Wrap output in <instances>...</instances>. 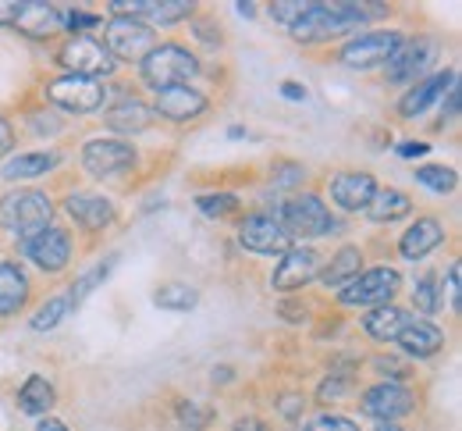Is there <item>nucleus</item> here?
<instances>
[{
	"label": "nucleus",
	"instance_id": "nucleus-51",
	"mask_svg": "<svg viewBox=\"0 0 462 431\" xmlns=\"http://www.w3.org/2000/svg\"><path fill=\"white\" fill-rule=\"evenodd\" d=\"M282 317H289L291 324L306 321V307H291V304H282Z\"/></svg>",
	"mask_w": 462,
	"mask_h": 431
},
{
	"label": "nucleus",
	"instance_id": "nucleus-31",
	"mask_svg": "<svg viewBox=\"0 0 462 431\" xmlns=\"http://www.w3.org/2000/svg\"><path fill=\"white\" fill-rule=\"evenodd\" d=\"M153 304L161 310H192L199 304V293L192 286H181V282H171V286H161Z\"/></svg>",
	"mask_w": 462,
	"mask_h": 431
},
{
	"label": "nucleus",
	"instance_id": "nucleus-5",
	"mask_svg": "<svg viewBox=\"0 0 462 431\" xmlns=\"http://www.w3.org/2000/svg\"><path fill=\"white\" fill-rule=\"evenodd\" d=\"M399 286H402V278L395 267H370V271H359L348 286H342L338 300L346 307H384V304H392Z\"/></svg>",
	"mask_w": 462,
	"mask_h": 431
},
{
	"label": "nucleus",
	"instance_id": "nucleus-7",
	"mask_svg": "<svg viewBox=\"0 0 462 431\" xmlns=\"http://www.w3.org/2000/svg\"><path fill=\"white\" fill-rule=\"evenodd\" d=\"M104 47L111 51V58L121 61H143L153 47H157V36L146 22H135V18H125L115 14L107 22V36H104Z\"/></svg>",
	"mask_w": 462,
	"mask_h": 431
},
{
	"label": "nucleus",
	"instance_id": "nucleus-28",
	"mask_svg": "<svg viewBox=\"0 0 462 431\" xmlns=\"http://www.w3.org/2000/svg\"><path fill=\"white\" fill-rule=\"evenodd\" d=\"M409 211H412V203H409V196H405L402 189H377L370 207H366L370 221H377V225H392V221L405 218Z\"/></svg>",
	"mask_w": 462,
	"mask_h": 431
},
{
	"label": "nucleus",
	"instance_id": "nucleus-15",
	"mask_svg": "<svg viewBox=\"0 0 462 431\" xmlns=\"http://www.w3.org/2000/svg\"><path fill=\"white\" fill-rule=\"evenodd\" d=\"M115 14L135 18V22H157V25H174L192 14V0H111Z\"/></svg>",
	"mask_w": 462,
	"mask_h": 431
},
{
	"label": "nucleus",
	"instance_id": "nucleus-43",
	"mask_svg": "<svg viewBox=\"0 0 462 431\" xmlns=\"http://www.w3.org/2000/svg\"><path fill=\"white\" fill-rule=\"evenodd\" d=\"M459 278H462V267H459V260L448 267V300H452V307L459 310V304H462V286H459Z\"/></svg>",
	"mask_w": 462,
	"mask_h": 431
},
{
	"label": "nucleus",
	"instance_id": "nucleus-53",
	"mask_svg": "<svg viewBox=\"0 0 462 431\" xmlns=\"http://www.w3.org/2000/svg\"><path fill=\"white\" fill-rule=\"evenodd\" d=\"M214 381H231V368H214Z\"/></svg>",
	"mask_w": 462,
	"mask_h": 431
},
{
	"label": "nucleus",
	"instance_id": "nucleus-40",
	"mask_svg": "<svg viewBox=\"0 0 462 431\" xmlns=\"http://www.w3.org/2000/svg\"><path fill=\"white\" fill-rule=\"evenodd\" d=\"M302 179V164H291V161H278L274 164V185H282V189H289Z\"/></svg>",
	"mask_w": 462,
	"mask_h": 431
},
{
	"label": "nucleus",
	"instance_id": "nucleus-47",
	"mask_svg": "<svg viewBox=\"0 0 462 431\" xmlns=\"http://www.w3.org/2000/svg\"><path fill=\"white\" fill-rule=\"evenodd\" d=\"M231 431H267V425H263L260 417H238Z\"/></svg>",
	"mask_w": 462,
	"mask_h": 431
},
{
	"label": "nucleus",
	"instance_id": "nucleus-38",
	"mask_svg": "<svg viewBox=\"0 0 462 431\" xmlns=\"http://www.w3.org/2000/svg\"><path fill=\"white\" fill-rule=\"evenodd\" d=\"M310 4H313V0H274V4H271V18L291 29V25L310 11Z\"/></svg>",
	"mask_w": 462,
	"mask_h": 431
},
{
	"label": "nucleus",
	"instance_id": "nucleus-37",
	"mask_svg": "<svg viewBox=\"0 0 462 431\" xmlns=\"http://www.w3.org/2000/svg\"><path fill=\"white\" fill-rule=\"evenodd\" d=\"M412 307L420 310V314H434V310L441 307V293H438V278H434V275H423V278L416 282Z\"/></svg>",
	"mask_w": 462,
	"mask_h": 431
},
{
	"label": "nucleus",
	"instance_id": "nucleus-46",
	"mask_svg": "<svg viewBox=\"0 0 462 431\" xmlns=\"http://www.w3.org/2000/svg\"><path fill=\"white\" fill-rule=\"evenodd\" d=\"M14 146V132H11V125L0 118V161L7 157V150Z\"/></svg>",
	"mask_w": 462,
	"mask_h": 431
},
{
	"label": "nucleus",
	"instance_id": "nucleus-24",
	"mask_svg": "<svg viewBox=\"0 0 462 431\" xmlns=\"http://www.w3.org/2000/svg\"><path fill=\"white\" fill-rule=\"evenodd\" d=\"M29 300V278L18 264L0 260V317H11Z\"/></svg>",
	"mask_w": 462,
	"mask_h": 431
},
{
	"label": "nucleus",
	"instance_id": "nucleus-29",
	"mask_svg": "<svg viewBox=\"0 0 462 431\" xmlns=\"http://www.w3.org/2000/svg\"><path fill=\"white\" fill-rule=\"evenodd\" d=\"M359 264H363L359 247H342L335 253V260H331L317 278H320L324 286H331V289H342V286H348V282L359 275Z\"/></svg>",
	"mask_w": 462,
	"mask_h": 431
},
{
	"label": "nucleus",
	"instance_id": "nucleus-27",
	"mask_svg": "<svg viewBox=\"0 0 462 431\" xmlns=\"http://www.w3.org/2000/svg\"><path fill=\"white\" fill-rule=\"evenodd\" d=\"M153 122V111L143 104V100H135V97H125L121 104H115L111 111H107V125L115 128V132H143V128H150Z\"/></svg>",
	"mask_w": 462,
	"mask_h": 431
},
{
	"label": "nucleus",
	"instance_id": "nucleus-18",
	"mask_svg": "<svg viewBox=\"0 0 462 431\" xmlns=\"http://www.w3.org/2000/svg\"><path fill=\"white\" fill-rule=\"evenodd\" d=\"M161 118L168 122H192L207 111V97L192 86H171V89H157V108Z\"/></svg>",
	"mask_w": 462,
	"mask_h": 431
},
{
	"label": "nucleus",
	"instance_id": "nucleus-19",
	"mask_svg": "<svg viewBox=\"0 0 462 431\" xmlns=\"http://www.w3.org/2000/svg\"><path fill=\"white\" fill-rule=\"evenodd\" d=\"M374 192H377V183L366 172H346V175H335V183H331V200L342 211H366Z\"/></svg>",
	"mask_w": 462,
	"mask_h": 431
},
{
	"label": "nucleus",
	"instance_id": "nucleus-3",
	"mask_svg": "<svg viewBox=\"0 0 462 431\" xmlns=\"http://www.w3.org/2000/svg\"><path fill=\"white\" fill-rule=\"evenodd\" d=\"M282 229L289 232V239H324L331 232H338V221L335 214L324 207L320 196L313 192H302V196H291L289 203L282 207Z\"/></svg>",
	"mask_w": 462,
	"mask_h": 431
},
{
	"label": "nucleus",
	"instance_id": "nucleus-16",
	"mask_svg": "<svg viewBox=\"0 0 462 431\" xmlns=\"http://www.w3.org/2000/svg\"><path fill=\"white\" fill-rule=\"evenodd\" d=\"M18 33H25L29 40H47L60 33V11L47 0H18L14 7V22H11Z\"/></svg>",
	"mask_w": 462,
	"mask_h": 431
},
{
	"label": "nucleus",
	"instance_id": "nucleus-49",
	"mask_svg": "<svg viewBox=\"0 0 462 431\" xmlns=\"http://www.w3.org/2000/svg\"><path fill=\"white\" fill-rule=\"evenodd\" d=\"M14 7H18V0H0V25L14 22Z\"/></svg>",
	"mask_w": 462,
	"mask_h": 431
},
{
	"label": "nucleus",
	"instance_id": "nucleus-6",
	"mask_svg": "<svg viewBox=\"0 0 462 431\" xmlns=\"http://www.w3.org/2000/svg\"><path fill=\"white\" fill-rule=\"evenodd\" d=\"M58 61L68 68V75H79V79H100V75H111L115 71V58L111 51L97 40V36H71L64 47H60Z\"/></svg>",
	"mask_w": 462,
	"mask_h": 431
},
{
	"label": "nucleus",
	"instance_id": "nucleus-22",
	"mask_svg": "<svg viewBox=\"0 0 462 431\" xmlns=\"http://www.w3.org/2000/svg\"><path fill=\"white\" fill-rule=\"evenodd\" d=\"M441 243H445L441 221H434V218H416V221L405 229L402 239H399V249H402L405 260H423L430 249H438Z\"/></svg>",
	"mask_w": 462,
	"mask_h": 431
},
{
	"label": "nucleus",
	"instance_id": "nucleus-26",
	"mask_svg": "<svg viewBox=\"0 0 462 431\" xmlns=\"http://www.w3.org/2000/svg\"><path fill=\"white\" fill-rule=\"evenodd\" d=\"M54 399H58V392H54V385H51L43 374H29L25 385L18 389V407H22V414H29V417H43V414L54 407Z\"/></svg>",
	"mask_w": 462,
	"mask_h": 431
},
{
	"label": "nucleus",
	"instance_id": "nucleus-12",
	"mask_svg": "<svg viewBox=\"0 0 462 431\" xmlns=\"http://www.w3.org/2000/svg\"><path fill=\"white\" fill-rule=\"evenodd\" d=\"M317 275H320V257L310 247H289L282 253V260L274 264L271 286H274L278 293H295V289L310 286Z\"/></svg>",
	"mask_w": 462,
	"mask_h": 431
},
{
	"label": "nucleus",
	"instance_id": "nucleus-36",
	"mask_svg": "<svg viewBox=\"0 0 462 431\" xmlns=\"http://www.w3.org/2000/svg\"><path fill=\"white\" fill-rule=\"evenodd\" d=\"M196 207L207 214V218H225L238 207V196L235 192H203L196 196Z\"/></svg>",
	"mask_w": 462,
	"mask_h": 431
},
{
	"label": "nucleus",
	"instance_id": "nucleus-32",
	"mask_svg": "<svg viewBox=\"0 0 462 431\" xmlns=\"http://www.w3.org/2000/svg\"><path fill=\"white\" fill-rule=\"evenodd\" d=\"M71 300H68V293H60V296H54V300H47L43 307L36 310V317H32V328L36 332H54L60 321L71 314Z\"/></svg>",
	"mask_w": 462,
	"mask_h": 431
},
{
	"label": "nucleus",
	"instance_id": "nucleus-10",
	"mask_svg": "<svg viewBox=\"0 0 462 431\" xmlns=\"http://www.w3.org/2000/svg\"><path fill=\"white\" fill-rule=\"evenodd\" d=\"M22 253H25L40 271L58 275V271H64V264L71 260V239H68L64 229L47 225V229H40V232H32V236H22Z\"/></svg>",
	"mask_w": 462,
	"mask_h": 431
},
{
	"label": "nucleus",
	"instance_id": "nucleus-30",
	"mask_svg": "<svg viewBox=\"0 0 462 431\" xmlns=\"http://www.w3.org/2000/svg\"><path fill=\"white\" fill-rule=\"evenodd\" d=\"M60 164L58 154H47V150H36V154H22L14 161L4 164V179H36V175H47Z\"/></svg>",
	"mask_w": 462,
	"mask_h": 431
},
{
	"label": "nucleus",
	"instance_id": "nucleus-35",
	"mask_svg": "<svg viewBox=\"0 0 462 431\" xmlns=\"http://www.w3.org/2000/svg\"><path fill=\"white\" fill-rule=\"evenodd\" d=\"M178 425L189 431H207L214 425V410L203 403H178Z\"/></svg>",
	"mask_w": 462,
	"mask_h": 431
},
{
	"label": "nucleus",
	"instance_id": "nucleus-20",
	"mask_svg": "<svg viewBox=\"0 0 462 431\" xmlns=\"http://www.w3.org/2000/svg\"><path fill=\"white\" fill-rule=\"evenodd\" d=\"M430 58H434V43H427V40L402 43V47L392 54V61H388V79H392V82H412V79H420V75L427 71Z\"/></svg>",
	"mask_w": 462,
	"mask_h": 431
},
{
	"label": "nucleus",
	"instance_id": "nucleus-9",
	"mask_svg": "<svg viewBox=\"0 0 462 431\" xmlns=\"http://www.w3.org/2000/svg\"><path fill=\"white\" fill-rule=\"evenodd\" d=\"M402 33H363V36H352L346 47H342V64L356 68V71H366V68H377V64H388L392 54L402 47Z\"/></svg>",
	"mask_w": 462,
	"mask_h": 431
},
{
	"label": "nucleus",
	"instance_id": "nucleus-2",
	"mask_svg": "<svg viewBox=\"0 0 462 431\" xmlns=\"http://www.w3.org/2000/svg\"><path fill=\"white\" fill-rule=\"evenodd\" d=\"M54 218V203L43 189H14L0 200V229L14 236H32L47 229Z\"/></svg>",
	"mask_w": 462,
	"mask_h": 431
},
{
	"label": "nucleus",
	"instance_id": "nucleus-25",
	"mask_svg": "<svg viewBox=\"0 0 462 431\" xmlns=\"http://www.w3.org/2000/svg\"><path fill=\"white\" fill-rule=\"evenodd\" d=\"M405 324H409V314L399 307H392V304L370 307L366 317H363V332H366L370 339H377V342H395Z\"/></svg>",
	"mask_w": 462,
	"mask_h": 431
},
{
	"label": "nucleus",
	"instance_id": "nucleus-52",
	"mask_svg": "<svg viewBox=\"0 0 462 431\" xmlns=\"http://www.w3.org/2000/svg\"><path fill=\"white\" fill-rule=\"evenodd\" d=\"M36 431H68V425H60L58 417H43V421H40V428Z\"/></svg>",
	"mask_w": 462,
	"mask_h": 431
},
{
	"label": "nucleus",
	"instance_id": "nucleus-34",
	"mask_svg": "<svg viewBox=\"0 0 462 431\" xmlns=\"http://www.w3.org/2000/svg\"><path fill=\"white\" fill-rule=\"evenodd\" d=\"M111 264H115V257L100 260L93 271H86V275H82V278H79V282L68 289V300H71V307H79V304H82V300H86V296H89V293H93V289H97V286H100V282L111 275Z\"/></svg>",
	"mask_w": 462,
	"mask_h": 431
},
{
	"label": "nucleus",
	"instance_id": "nucleus-23",
	"mask_svg": "<svg viewBox=\"0 0 462 431\" xmlns=\"http://www.w3.org/2000/svg\"><path fill=\"white\" fill-rule=\"evenodd\" d=\"M395 342L402 346L409 357L427 361V357H434V353L445 346V332H441L438 324H430V321H409L402 332H399Z\"/></svg>",
	"mask_w": 462,
	"mask_h": 431
},
{
	"label": "nucleus",
	"instance_id": "nucleus-39",
	"mask_svg": "<svg viewBox=\"0 0 462 431\" xmlns=\"http://www.w3.org/2000/svg\"><path fill=\"white\" fill-rule=\"evenodd\" d=\"M306 431H359V425L352 417H342V414H320L310 421Z\"/></svg>",
	"mask_w": 462,
	"mask_h": 431
},
{
	"label": "nucleus",
	"instance_id": "nucleus-13",
	"mask_svg": "<svg viewBox=\"0 0 462 431\" xmlns=\"http://www.w3.org/2000/svg\"><path fill=\"white\" fill-rule=\"evenodd\" d=\"M412 410V392L399 381H381L363 392V414L374 417L377 425H395Z\"/></svg>",
	"mask_w": 462,
	"mask_h": 431
},
{
	"label": "nucleus",
	"instance_id": "nucleus-8",
	"mask_svg": "<svg viewBox=\"0 0 462 431\" xmlns=\"http://www.w3.org/2000/svg\"><path fill=\"white\" fill-rule=\"evenodd\" d=\"M104 86L97 79H79V75H60L54 82H47V100L68 111V115H89L97 108H104Z\"/></svg>",
	"mask_w": 462,
	"mask_h": 431
},
{
	"label": "nucleus",
	"instance_id": "nucleus-50",
	"mask_svg": "<svg viewBox=\"0 0 462 431\" xmlns=\"http://www.w3.org/2000/svg\"><path fill=\"white\" fill-rule=\"evenodd\" d=\"M282 93L289 100H306V86H299V82H282Z\"/></svg>",
	"mask_w": 462,
	"mask_h": 431
},
{
	"label": "nucleus",
	"instance_id": "nucleus-54",
	"mask_svg": "<svg viewBox=\"0 0 462 431\" xmlns=\"http://www.w3.org/2000/svg\"><path fill=\"white\" fill-rule=\"evenodd\" d=\"M374 431H402V428H399V425H377Z\"/></svg>",
	"mask_w": 462,
	"mask_h": 431
},
{
	"label": "nucleus",
	"instance_id": "nucleus-41",
	"mask_svg": "<svg viewBox=\"0 0 462 431\" xmlns=\"http://www.w3.org/2000/svg\"><path fill=\"white\" fill-rule=\"evenodd\" d=\"M100 18L97 14H86V11H68V14H60V25H68L71 29V36H79V29H93Z\"/></svg>",
	"mask_w": 462,
	"mask_h": 431
},
{
	"label": "nucleus",
	"instance_id": "nucleus-14",
	"mask_svg": "<svg viewBox=\"0 0 462 431\" xmlns=\"http://www.w3.org/2000/svg\"><path fill=\"white\" fill-rule=\"evenodd\" d=\"M238 247L249 249V253H285L291 247L289 232L282 229L278 218L271 214H253L242 221L238 229Z\"/></svg>",
	"mask_w": 462,
	"mask_h": 431
},
{
	"label": "nucleus",
	"instance_id": "nucleus-1",
	"mask_svg": "<svg viewBox=\"0 0 462 431\" xmlns=\"http://www.w3.org/2000/svg\"><path fill=\"white\" fill-rule=\"evenodd\" d=\"M384 4H310V11L291 25V40L299 43H324L359 29L366 18L384 14Z\"/></svg>",
	"mask_w": 462,
	"mask_h": 431
},
{
	"label": "nucleus",
	"instance_id": "nucleus-33",
	"mask_svg": "<svg viewBox=\"0 0 462 431\" xmlns=\"http://www.w3.org/2000/svg\"><path fill=\"white\" fill-rule=\"evenodd\" d=\"M416 183L430 192H452L459 185V175L452 168H441V164H423V168H416Z\"/></svg>",
	"mask_w": 462,
	"mask_h": 431
},
{
	"label": "nucleus",
	"instance_id": "nucleus-44",
	"mask_svg": "<svg viewBox=\"0 0 462 431\" xmlns=\"http://www.w3.org/2000/svg\"><path fill=\"white\" fill-rule=\"evenodd\" d=\"M427 154H430V146H427V143H416V139L399 143V157H405V161H416V157H427Z\"/></svg>",
	"mask_w": 462,
	"mask_h": 431
},
{
	"label": "nucleus",
	"instance_id": "nucleus-48",
	"mask_svg": "<svg viewBox=\"0 0 462 431\" xmlns=\"http://www.w3.org/2000/svg\"><path fill=\"white\" fill-rule=\"evenodd\" d=\"M459 115V86L452 82L448 86V108H445V118H456Z\"/></svg>",
	"mask_w": 462,
	"mask_h": 431
},
{
	"label": "nucleus",
	"instance_id": "nucleus-4",
	"mask_svg": "<svg viewBox=\"0 0 462 431\" xmlns=\"http://www.w3.org/2000/svg\"><path fill=\"white\" fill-rule=\"evenodd\" d=\"M143 79L153 86V89H171V86H189V79L199 75V61L178 47V43H164V47H153L143 64H139Z\"/></svg>",
	"mask_w": 462,
	"mask_h": 431
},
{
	"label": "nucleus",
	"instance_id": "nucleus-42",
	"mask_svg": "<svg viewBox=\"0 0 462 431\" xmlns=\"http://www.w3.org/2000/svg\"><path fill=\"white\" fill-rule=\"evenodd\" d=\"M346 389H348V374H331V378L320 385V399H324V403H328V399H338Z\"/></svg>",
	"mask_w": 462,
	"mask_h": 431
},
{
	"label": "nucleus",
	"instance_id": "nucleus-45",
	"mask_svg": "<svg viewBox=\"0 0 462 431\" xmlns=\"http://www.w3.org/2000/svg\"><path fill=\"white\" fill-rule=\"evenodd\" d=\"M282 417H289V421L302 417V396H285L282 399Z\"/></svg>",
	"mask_w": 462,
	"mask_h": 431
},
{
	"label": "nucleus",
	"instance_id": "nucleus-17",
	"mask_svg": "<svg viewBox=\"0 0 462 431\" xmlns=\"http://www.w3.org/2000/svg\"><path fill=\"white\" fill-rule=\"evenodd\" d=\"M64 211L86 232H100V229H107L115 221V203L107 196H97V192H71L64 200Z\"/></svg>",
	"mask_w": 462,
	"mask_h": 431
},
{
	"label": "nucleus",
	"instance_id": "nucleus-11",
	"mask_svg": "<svg viewBox=\"0 0 462 431\" xmlns=\"http://www.w3.org/2000/svg\"><path fill=\"white\" fill-rule=\"evenodd\" d=\"M135 164V150L121 139H89L82 146V168L93 179H111Z\"/></svg>",
	"mask_w": 462,
	"mask_h": 431
},
{
	"label": "nucleus",
	"instance_id": "nucleus-21",
	"mask_svg": "<svg viewBox=\"0 0 462 431\" xmlns=\"http://www.w3.org/2000/svg\"><path fill=\"white\" fill-rule=\"evenodd\" d=\"M456 82V71H438V75H427V79H420L409 93H402V100H399V111H402L405 118H416V115H423L448 86Z\"/></svg>",
	"mask_w": 462,
	"mask_h": 431
}]
</instances>
